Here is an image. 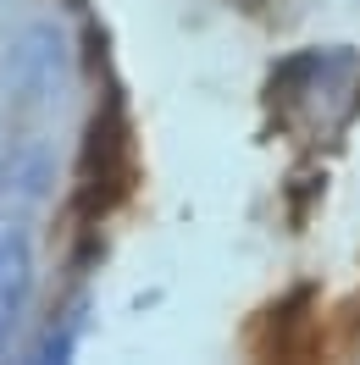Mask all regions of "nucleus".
I'll list each match as a JSON object with an SVG mask.
<instances>
[{"label": "nucleus", "instance_id": "f257e3e1", "mask_svg": "<svg viewBox=\"0 0 360 365\" xmlns=\"http://www.w3.org/2000/svg\"><path fill=\"white\" fill-rule=\"evenodd\" d=\"M128 178V138H122V111L116 100H106V116H94L89 133V166H84V210H111Z\"/></svg>", "mask_w": 360, "mask_h": 365}]
</instances>
